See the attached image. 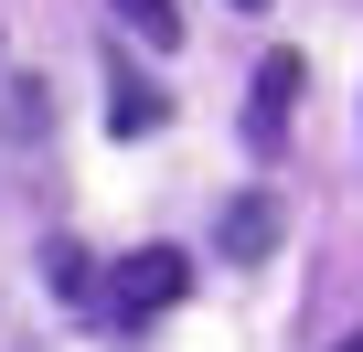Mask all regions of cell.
<instances>
[{"label": "cell", "mask_w": 363, "mask_h": 352, "mask_svg": "<svg viewBox=\"0 0 363 352\" xmlns=\"http://www.w3.org/2000/svg\"><path fill=\"white\" fill-rule=\"evenodd\" d=\"M182 288H193V267H182L171 246H139V256H118V267L96 278V310H107V320H150V310H171Z\"/></svg>", "instance_id": "cell-1"}, {"label": "cell", "mask_w": 363, "mask_h": 352, "mask_svg": "<svg viewBox=\"0 0 363 352\" xmlns=\"http://www.w3.org/2000/svg\"><path fill=\"white\" fill-rule=\"evenodd\" d=\"M299 75H310L299 54H267V64H257V96H246V139H257V149L289 128V107H299Z\"/></svg>", "instance_id": "cell-2"}, {"label": "cell", "mask_w": 363, "mask_h": 352, "mask_svg": "<svg viewBox=\"0 0 363 352\" xmlns=\"http://www.w3.org/2000/svg\"><path fill=\"white\" fill-rule=\"evenodd\" d=\"M267 246H278V203L267 193H235L225 203V256H267Z\"/></svg>", "instance_id": "cell-3"}, {"label": "cell", "mask_w": 363, "mask_h": 352, "mask_svg": "<svg viewBox=\"0 0 363 352\" xmlns=\"http://www.w3.org/2000/svg\"><path fill=\"white\" fill-rule=\"evenodd\" d=\"M107 11H118L139 43H182V11H171V0H107Z\"/></svg>", "instance_id": "cell-4"}, {"label": "cell", "mask_w": 363, "mask_h": 352, "mask_svg": "<svg viewBox=\"0 0 363 352\" xmlns=\"http://www.w3.org/2000/svg\"><path fill=\"white\" fill-rule=\"evenodd\" d=\"M107 128H118V139L160 128V86H118V96H107Z\"/></svg>", "instance_id": "cell-5"}, {"label": "cell", "mask_w": 363, "mask_h": 352, "mask_svg": "<svg viewBox=\"0 0 363 352\" xmlns=\"http://www.w3.org/2000/svg\"><path fill=\"white\" fill-rule=\"evenodd\" d=\"M235 11H267V0H235Z\"/></svg>", "instance_id": "cell-6"}, {"label": "cell", "mask_w": 363, "mask_h": 352, "mask_svg": "<svg viewBox=\"0 0 363 352\" xmlns=\"http://www.w3.org/2000/svg\"><path fill=\"white\" fill-rule=\"evenodd\" d=\"M342 352H363V341H342Z\"/></svg>", "instance_id": "cell-7"}]
</instances>
